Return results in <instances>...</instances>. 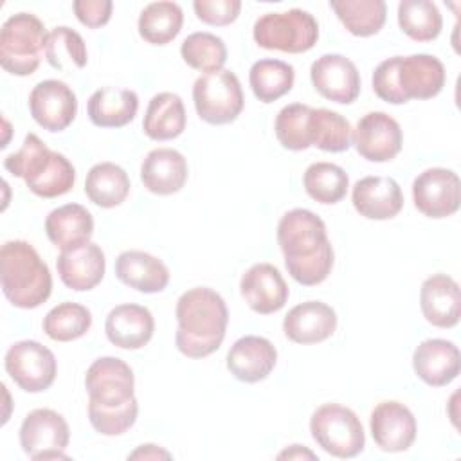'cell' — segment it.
<instances>
[{
  "label": "cell",
  "instance_id": "6da1fadb",
  "mask_svg": "<svg viewBox=\"0 0 461 461\" xmlns=\"http://www.w3.org/2000/svg\"><path fill=\"white\" fill-rule=\"evenodd\" d=\"M88 393V420L103 436H121L133 427L139 414L135 376L131 367L117 357H101L85 375Z\"/></svg>",
  "mask_w": 461,
  "mask_h": 461
},
{
  "label": "cell",
  "instance_id": "7a4b0ae2",
  "mask_svg": "<svg viewBox=\"0 0 461 461\" xmlns=\"http://www.w3.org/2000/svg\"><path fill=\"white\" fill-rule=\"evenodd\" d=\"M277 243L288 274L304 286L321 285L333 268L326 225L308 209H292L277 223Z\"/></svg>",
  "mask_w": 461,
  "mask_h": 461
},
{
  "label": "cell",
  "instance_id": "3957f363",
  "mask_svg": "<svg viewBox=\"0 0 461 461\" xmlns=\"http://www.w3.org/2000/svg\"><path fill=\"white\" fill-rule=\"evenodd\" d=\"M176 322V349L187 358H205L225 339L229 310L218 292L207 286H196L178 297Z\"/></svg>",
  "mask_w": 461,
  "mask_h": 461
},
{
  "label": "cell",
  "instance_id": "277c9868",
  "mask_svg": "<svg viewBox=\"0 0 461 461\" xmlns=\"http://www.w3.org/2000/svg\"><path fill=\"white\" fill-rule=\"evenodd\" d=\"M445 67L432 54L393 56L373 72L375 94L391 104L436 97L445 86Z\"/></svg>",
  "mask_w": 461,
  "mask_h": 461
},
{
  "label": "cell",
  "instance_id": "5b68a950",
  "mask_svg": "<svg viewBox=\"0 0 461 461\" xmlns=\"http://www.w3.org/2000/svg\"><path fill=\"white\" fill-rule=\"evenodd\" d=\"M0 283L7 301L22 310L41 306L52 292V276L36 249L23 240L0 249Z\"/></svg>",
  "mask_w": 461,
  "mask_h": 461
},
{
  "label": "cell",
  "instance_id": "8992f818",
  "mask_svg": "<svg viewBox=\"0 0 461 461\" xmlns=\"http://www.w3.org/2000/svg\"><path fill=\"white\" fill-rule=\"evenodd\" d=\"M4 167L22 178L29 191L41 198H58L67 194L76 182V169L72 162L47 148V144L36 135L27 133L23 146L5 157Z\"/></svg>",
  "mask_w": 461,
  "mask_h": 461
},
{
  "label": "cell",
  "instance_id": "52a82bcc",
  "mask_svg": "<svg viewBox=\"0 0 461 461\" xmlns=\"http://www.w3.org/2000/svg\"><path fill=\"white\" fill-rule=\"evenodd\" d=\"M47 29L31 13L9 16L0 29V65L13 76H31L40 67L45 52Z\"/></svg>",
  "mask_w": 461,
  "mask_h": 461
},
{
  "label": "cell",
  "instance_id": "ba28073f",
  "mask_svg": "<svg viewBox=\"0 0 461 461\" xmlns=\"http://www.w3.org/2000/svg\"><path fill=\"white\" fill-rule=\"evenodd\" d=\"M254 41L267 50L301 54L319 40V23L308 11L288 9L259 16L252 31Z\"/></svg>",
  "mask_w": 461,
  "mask_h": 461
},
{
  "label": "cell",
  "instance_id": "9c48e42d",
  "mask_svg": "<svg viewBox=\"0 0 461 461\" xmlns=\"http://www.w3.org/2000/svg\"><path fill=\"white\" fill-rule=\"evenodd\" d=\"M313 441L330 456L348 459L358 456L366 447L360 418L344 405L324 403L310 418Z\"/></svg>",
  "mask_w": 461,
  "mask_h": 461
},
{
  "label": "cell",
  "instance_id": "30bf717a",
  "mask_svg": "<svg viewBox=\"0 0 461 461\" xmlns=\"http://www.w3.org/2000/svg\"><path fill=\"white\" fill-rule=\"evenodd\" d=\"M193 101L198 117L209 124H229L245 106L238 76L225 68L200 76L193 85Z\"/></svg>",
  "mask_w": 461,
  "mask_h": 461
},
{
  "label": "cell",
  "instance_id": "8fae6325",
  "mask_svg": "<svg viewBox=\"0 0 461 461\" xmlns=\"http://www.w3.org/2000/svg\"><path fill=\"white\" fill-rule=\"evenodd\" d=\"M68 441V423L52 409H34L20 425V447L34 461L68 459L65 454Z\"/></svg>",
  "mask_w": 461,
  "mask_h": 461
},
{
  "label": "cell",
  "instance_id": "7c38bea8",
  "mask_svg": "<svg viewBox=\"0 0 461 461\" xmlns=\"http://www.w3.org/2000/svg\"><path fill=\"white\" fill-rule=\"evenodd\" d=\"M11 380L25 393H41L49 389L58 373L54 353L38 340L14 342L4 358Z\"/></svg>",
  "mask_w": 461,
  "mask_h": 461
},
{
  "label": "cell",
  "instance_id": "4fadbf2b",
  "mask_svg": "<svg viewBox=\"0 0 461 461\" xmlns=\"http://www.w3.org/2000/svg\"><path fill=\"white\" fill-rule=\"evenodd\" d=\"M416 209L434 220L452 216L461 203V182L457 173L447 167H429L412 182Z\"/></svg>",
  "mask_w": 461,
  "mask_h": 461
},
{
  "label": "cell",
  "instance_id": "5bb4252c",
  "mask_svg": "<svg viewBox=\"0 0 461 461\" xmlns=\"http://www.w3.org/2000/svg\"><path fill=\"white\" fill-rule=\"evenodd\" d=\"M351 144L357 153L369 162L393 160L403 144L402 128L385 112H369L355 126Z\"/></svg>",
  "mask_w": 461,
  "mask_h": 461
},
{
  "label": "cell",
  "instance_id": "9a60e30c",
  "mask_svg": "<svg viewBox=\"0 0 461 461\" xmlns=\"http://www.w3.org/2000/svg\"><path fill=\"white\" fill-rule=\"evenodd\" d=\"M29 110L43 130L63 131L77 115V97L67 83L45 79L31 90Z\"/></svg>",
  "mask_w": 461,
  "mask_h": 461
},
{
  "label": "cell",
  "instance_id": "2e32d148",
  "mask_svg": "<svg viewBox=\"0 0 461 461\" xmlns=\"http://www.w3.org/2000/svg\"><path fill=\"white\" fill-rule=\"evenodd\" d=\"M310 77L313 88L328 101L349 104L360 94V74L357 65L342 54H322L312 63Z\"/></svg>",
  "mask_w": 461,
  "mask_h": 461
},
{
  "label": "cell",
  "instance_id": "e0dca14e",
  "mask_svg": "<svg viewBox=\"0 0 461 461\" xmlns=\"http://www.w3.org/2000/svg\"><path fill=\"white\" fill-rule=\"evenodd\" d=\"M371 436L384 452H403L416 439V418L407 405L396 400L380 402L369 418Z\"/></svg>",
  "mask_w": 461,
  "mask_h": 461
},
{
  "label": "cell",
  "instance_id": "ac0fdd59",
  "mask_svg": "<svg viewBox=\"0 0 461 461\" xmlns=\"http://www.w3.org/2000/svg\"><path fill=\"white\" fill-rule=\"evenodd\" d=\"M240 292L249 308L261 315L279 312L290 295L279 268L270 263H256L247 268L240 281Z\"/></svg>",
  "mask_w": 461,
  "mask_h": 461
},
{
  "label": "cell",
  "instance_id": "d6986e66",
  "mask_svg": "<svg viewBox=\"0 0 461 461\" xmlns=\"http://www.w3.org/2000/svg\"><path fill=\"white\" fill-rule=\"evenodd\" d=\"M277 362L276 346L258 335H245L238 339L227 353V369L230 375L245 384L265 380Z\"/></svg>",
  "mask_w": 461,
  "mask_h": 461
},
{
  "label": "cell",
  "instance_id": "ffe728a7",
  "mask_svg": "<svg viewBox=\"0 0 461 461\" xmlns=\"http://www.w3.org/2000/svg\"><path fill=\"white\" fill-rule=\"evenodd\" d=\"M461 355L457 346L447 339H427L412 353V369L420 380L432 387L448 385L457 378Z\"/></svg>",
  "mask_w": 461,
  "mask_h": 461
},
{
  "label": "cell",
  "instance_id": "44dd1931",
  "mask_svg": "<svg viewBox=\"0 0 461 461\" xmlns=\"http://www.w3.org/2000/svg\"><path fill=\"white\" fill-rule=\"evenodd\" d=\"M351 202L357 212L367 220H391L403 207V193L391 176H364L355 182Z\"/></svg>",
  "mask_w": 461,
  "mask_h": 461
},
{
  "label": "cell",
  "instance_id": "7402d4cb",
  "mask_svg": "<svg viewBox=\"0 0 461 461\" xmlns=\"http://www.w3.org/2000/svg\"><path fill=\"white\" fill-rule=\"evenodd\" d=\"M337 330L335 310L322 301L295 304L283 321L285 335L295 344H317L330 339Z\"/></svg>",
  "mask_w": 461,
  "mask_h": 461
},
{
  "label": "cell",
  "instance_id": "603a6c76",
  "mask_svg": "<svg viewBox=\"0 0 461 461\" xmlns=\"http://www.w3.org/2000/svg\"><path fill=\"white\" fill-rule=\"evenodd\" d=\"M420 308L436 328H454L461 317L459 285L447 274H432L421 283Z\"/></svg>",
  "mask_w": 461,
  "mask_h": 461
},
{
  "label": "cell",
  "instance_id": "cb8c5ba5",
  "mask_svg": "<svg viewBox=\"0 0 461 461\" xmlns=\"http://www.w3.org/2000/svg\"><path fill=\"white\" fill-rule=\"evenodd\" d=\"M56 268L61 283L67 288L76 292L92 290L104 277V252L99 245L88 241L81 247L59 252L56 259Z\"/></svg>",
  "mask_w": 461,
  "mask_h": 461
},
{
  "label": "cell",
  "instance_id": "d4e9b609",
  "mask_svg": "<svg viewBox=\"0 0 461 461\" xmlns=\"http://www.w3.org/2000/svg\"><path fill=\"white\" fill-rule=\"evenodd\" d=\"M108 340L121 349L144 348L155 331V319L146 306L126 303L110 310L104 321Z\"/></svg>",
  "mask_w": 461,
  "mask_h": 461
},
{
  "label": "cell",
  "instance_id": "484cf974",
  "mask_svg": "<svg viewBox=\"0 0 461 461\" xmlns=\"http://www.w3.org/2000/svg\"><path fill=\"white\" fill-rule=\"evenodd\" d=\"M187 160L173 148L151 149L140 164L144 187L158 196L178 193L187 182Z\"/></svg>",
  "mask_w": 461,
  "mask_h": 461
},
{
  "label": "cell",
  "instance_id": "4316f807",
  "mask_svg": "<svg viewBox=\"0 0 461 461\" xmlns=\"http://www.w3.org/2000/svg\"><path fill=\"white\" fill-rule=\"evenodd\" d=\"M115 276L126 286L142 292H162L169 283V270L162 259L144 250H124L115 259Z\"/></svg>",
  "mask_w": 461,
  "mask_h": 461
},
{
  "label": "cell",
  "instance_id": "83f0119b",
  "mask_svg": "<svg viewBox=\"0 0 461 461\" xmlns=\"http://www.w3.org/2000/svg\"><path fill=\"white\" fill-rule=\"evenodd\" d=\"M45 232L56 249L61 252L70 250L90 241L94 234V218L86 207L79 203H65L47 214Z\"/></svg>",
  "mask_w": 461,
  "mask_h": 461
},
{
  "label": "cell",
  "instance_id": "f1b7e54d",
  "mask_svg": "<svg viewBox=\"0 0 461 461\" xmlns=\"http://www.w3.org/2000/svg\"><path fill=\"white\" fill-rule=\"evenodd\" d=\"M139 110V97L130 88L104 86L95 90L86 104L92 124L99 128H122L130 124Z\"/></svg>",
  "mask_w": 461,
  "mask_h": 461
},
{
  "label": "cell",
  "instance_id": "f546056e",
  "mask_svg": "<svg viewBox=\"0 0 461 461\" xmlns=\"http://www.w3.org/2000/svg\"><path fill=\"white\" fill-rule=\"evenodd\" d=\"M185 122L182 97L173 92H160L148 103L142 130L151 140H171L184 133Z\"/></svg>",
  "mask_w": 461,
  "mask_h": 461
},
{
  "label": "cell",
  "instance_id": "4dcf8cb0",
  "mask_svg": "<svg viewBox=\"0 0 461 461\" xmlns=\"http://www.w3.org/2000/svg\"><path fill=\"white\" fill-rule=\"evenodd\" d=\"M128 173L113 162H99L90 167L85 180V194L103 209L121 205L130 194Z\"/></svg>",
  "mask_w": 461,
  "mask_h": 461
},
{
  "label": "cell",
  "instance_id": "1f68e13d",
  "mask_svg": "<svg viewBox=\"0 0 461 461\" xmlns=\"http://www.w3.org/2000/svg\"><path fill=\"white\" fill-rule=\"evenodd\" d=\"M184 13L176 2L162 0L148 4L139 16L137 29L144 41L151 45H166L175 40L182 29Z\"/></svg>",
  "mask_w": 461,
  "mask_h": 461
},
{
  "label": "cell",
  "instance_id": "d6a6232c",
  "mask_svg": "<svg viewBox=\"0 0 461 461\" xmlns=\"http://www.w3.org/2000/svg\"><path fill=\"white\" fill-rule=\"evenodd\" d=\"M330 7L353 36L376 34L387 18V5L384 0H331Z\"/></svg>",
  "mask_w": 461,
  "mask_h": 461
},
{
  "label": "cell",
  "instance_id": "836d02e7",
  "mask_svg": "<svg viewBox=\"0 0 461 461\" xmlns=\"http://www.w3.org/2000/svg\"><path fill=\"white\" fill-rule=\"evenodd\" d=\"M295 81V70L281 59H259L250 67L249 83L261 103H274L286 95Z\"/></svg>",
  "mask_w": 461,
  "mask_h": 461
},
{
  "label": "cell",
  "instance_id": "e575fe53",
  "mask_svg": "<svg viewBox=\"0 0 461 461\" xmlns=\"http://www.w3.org/2000/svg\"><path fill=\"white\" fill-rule=\"evenodd\" d=\"M303 185L310 198L319 203L333 205L340 202L349 187L348 173L331 162H313L303 175Z\"/></svg>",
  "mask_w": 461,
  "mask_h": 461
},
{
  "label": "cell",
  "instance_id": "d590c367",
  "mask_svg": "<svg viewBox=\"0 0 461 461\" xmlns=\"http://www.w3.org/2000/svg\"><path fill=\"white\" fill-rule=\"evenodd\" d=\"M398 25L414 41H432L441 32L443 18L430 0H402L398 4Z\"/></svg>",
  "mask_w": 461,
  "mask_h": 461
},
{
  "label": "cell",
  "instance_id": "8d00e7d4",
  "mask_svg": "<svg viewBox=\"0 0 461 461\" xmlns=\"http://www.w3.org/2000/svg\"><path fill=\"white\" fill-rule=\"evenodd\" d=\"M92 326V313L79 303H59L43 317V331L56 342L81 339Z\"/></svg>",
  "mask_w": 461,
  "mask_h": 461
},
{
  "label": "cell",
  "instance_id": "74e56055",
  "mask_svg": "<svg viewBox=\"0 0 461 461\" xmlns=\"http://www.w3.org/2000/svg\"><path fill=\"white\" fill-rule=\"evenodd\" d=\"M312 106L292 103L279 110L274 131L279 144L290 151H303L312 146Z\"/></svg>",
  "mask_w": 461,
  "mask_h": 461
},
{
  "label": "cell",
  "instance_id": "f35d334b",
  "mask_svg": "<svg viewBox=\"0 0 461 461\" xmlns=\"http://www.w3.org/2000/svg\"><path fill=\"white\" fill-rule=\"evenodd\" d=\"M45 59L56 70L67 72L72 67L83 68L88 61V52L79 32L67 25L54 27L45 43Z\"/></svg>",
  "mask_w": 461,
  "mask_h": 461
},
{
  "label": "cell",
  "instance_id": "ab89813d",
  "mask_svg": "<svg viewBox=\"0 0 461 461\" xmlns=\"http://www.w3.org/2000/svg\"><path fill=\"white\" fill-rule=\"evenodd\" d=\"M182 59L194 70L211 74L221 70L227 61L225 41L212 32H193L180 45Z\"/></svg>",
  "mask_w": 461,
  "mask_h": 461
},
{
  "label": "cell",
  "instance_id": "60d3db41",
  "mask_svg": "<svg viewBox=\"0 0 461 461\" xmlns=\"http://www.w3.org/2000/svg\"><path fill=\"white\" fill-rule=\"evenodd\" d=\"M351 135L353 128L340 113L328 108L312 110V146L322 151L340 153L349 149Z\"/></svg>",
  "mask_w": 461,
  "mask_h": 461
},
{
  "label": "cell",
  "instance_id": "b9f144b4",
  "mask_svg": "<svg viewBox=\"0 0 461 461\" xmlns=\"http://www.w3.org/2000/svg\"><path fill=\"white\" fill-rule=\"evenodd\" d=\"M194 14L200 22L207 25H229L232 23L241 11L240 0H194Z\"/></svg>",
  "mask_w": 461,
  "mask_h": 461
},
{
  "label": "cell",
  "instance_id": "7bdbcfd3",
  "mask_svg": "<svg viewBox=\"0 0 461 461\" xmlns=\"http://www.w3.org/2000/svg\"><path fill=\"white\" fill-rule=\"evenodd\" d=\"M72 9L83 25L97 29L110 22L113 4L110 0H76Z\"/></svg>",
  "mask_w": 461,
  "mask_h": 461
},
{
  "label": "cell",
  "instance_id": "ee69618b",
  "mask_svg": "<svg viewBox=\"0 0 461 461\" xmlns=\"http://www.w3.org/2000/svg\"><path fill=\"white\" fill-rule=\"evenodd\" d=\"M160 457L169 459L171 454L167 450L157 447V445H151V443L140 445L137 450L128 454V459H160Z\"/></svg>",
  "mask_w": 461,
  "mask_h": 461
},
{
  "label": "cell",
  "instance_id": "f6af8a7d",
  "mask_svg": "<svg viewBox=\"0 0 461 461\" xmlns=\"http://www.w3.org/2000/svg\"><path fill=\"white\" fill-rule=\"evenodd\" d=\"M277 457L279 459H283V457H288V459H304V457L315 459V454L310 452L308 448H304L303 445H290V448H286L281 454H277Z\"/></svg>",
  "mask_w": 461,
  "mask_h": 461
}]
</instances>
